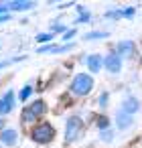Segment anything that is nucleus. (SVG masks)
<instances>
[{"label":"nucleus","instance_id":"1","mask_svg":"<svg viewBox=\"0 0 142 148\" xmlns=\"http://www.w3.org/2000/svg\"><path fill=\"white\" fill-rule=\"evenodd\" d=\"M91 87H93V79L87 73H77L75 79L71 81V91L75 95H87L91 91Z\"/></svg>","mask_w":142,"mask_h":148},{"label":"nucleus","instance_id":"2","mask_svg":"<svg viewBox=\"0 0 142 148\" xmlns=\"http://www.w3.org/2000/svg\"><path fill=\"white\" fill-rule=\"evenodd\" d=\"M47 112V106H45V101H41V99H37L35 103H31L29 108H25L23 110V122H27V124H31V122H37L43 114Z\"/></svg>","mask_w":142,"mask_h":148},{"label":"nucleus","instance_id":"3","mask_svg":"<svg viewBox=\"0 0 142 148\" xmlns=\"http://www.w3.org/2000/svg\"><path fill=\"white\" fill-rule=\"evenodd\" d=\"M53 136H55V130H53V126L51 124H39L35 130H33V140L35 142H39V144H49L51 140H53Z\"/></svg>","mask_w":142,"mask_h":148},{"label":"nucleus","instance_id":"4","mask_svg":"<svg viewBox=\"0 0 142 148\" xmlns=\"http://www.w3.org/2000/svg\"><path fill=\"white\" fill-rule=\"evenodd\" d=\"M81 126H83V124H81V118H79V116H71V118L67 120V128H65V142H67V144H71V142L77 138Z\"/></svg>","mask_w":142,"mask_h":148},{"label":"nucleus","instance_id":"5","mask_svg":"<svg viewBox=\"0 0 142 148\" xmlns=\"http://www.w3.org/2000/svg\"><path fill=\"white\" fill-rule=\"evenodd\" d=\"M104 67L110 71V73H118L122 69V59L116 55V53H110L106 59H104Z\"/></svg>","mask_w":142,"mask_h":148},{"label":"nucleus","instance_id":"6","mask_svg":"<svg viewBox=\"0 0 142 148\" xmlns=\"http://www.w3.org/2000/svg\"><path fill=\"white\" fill-rule=\"evenodd\" d=\"M122 112H126L128 116H134L138 110H140V101L134 97V95H128L124 101H122V108H120Z\"/></svg>","mask_w":142,"mask_h":148},{"label":"nucleus","instance_id":"7","mask_svg":"<svg viewBox=\"0 0 142 148\" xmlns=\"http://www.w3.org/2000/svg\"><path fill=\"white\" fill-rule=\"evenodd\" d=\"M16 140H19V132L14 128H6V130L0 132V142H2L4 146H14Z\"/></svg>","mask_w":142,"mask_h":148},{"label":"nucleus","instance_id":"8","mask_svg":"<svg viewBox=\"0 0 142 148\" xmlns=\"http://www.w3.org/2000/svg\"><path fill=\"white\" fill-rule=\"evenodd\" d=\"M116 126H118V130H128L132 126V116H128L126 112L118 110L116 112Z\"/></svg>","mask_w":142,"mask_h":148},{"label":"nucleus","instance_id":"9","mask_svg":"<svg viewBox=\"0 0 142 148\" xmlns=\"http://www.w3.org/2000/svg\"><path fill=\"white\" fill-rule=\"evenodd\" d=\"M85 63H87V69L91 71V73H95V71H99L102 69V65H104V59L99 57V55H87L85 57Z\"/></svg>","mask_w":142,"mask_h":148},{"label":"nucleus","instance_id":"10","mask_svg":"<svg viewBox=\"0 0 142 148\" xmlns=\"http://www.w3.org/2000/svg\"><path fill=\"white\" fill-rule=\"evenodd\" d=\"M132 51H134V43H132V41H124V43H120V45H118V49H116V55L122 59V57H128Z\"/></svg>","mask_w":142,"mask_h":148},{"label":"nucleus","instance_id":"11","mask_svg":"<svg viewBox=\"0 0 142 148\" xmlns=\"http://www.w3.org/2000/svg\"><path fill=\"white\" fill-rule=\"evenodd\" d=\"M31 6H33V2H10L8 4V8H14V10H27Z\"/></svg>","mask_w":142,"mask_h":148},{"label":"nucleus","instance_id":"12","mask_svg":"<svg viewBox=\"0 0 142 148\" xmlns=\"http://www.w3.org/2000/svg\"><path fill=\"white\" fill-rule=\"evenodd\" d=\"M31 93H33V87H31V85H25V87L21 89V93H19V97H21V101H27Z\"/></svg>","mask_w":142,"mask_h":148},{"label":"nucleus","instance_id":"13","mask_svg":"<svg viewBox=\"0 0 142 148\" xmlns=\"http://www.w3.org/2000/svg\"><path fill=\"white\" fill-rule=\"evenodd\" d=\"M2 99H4V103L12 110V106H14V95H12V91H6V95H4Z\"/></svg>","mask_w":142,"mask_h":148},{"label":"nucleus","instance_id":"14","mask_svg":"<svg viewBox=\"0 0 142 148\" xmlns=\"http://www.w3.org/2000/svg\"><path fill=\"white\" fill-rule=\"evenodd\" d=\"M104 37H108V33H89V35H85L87 41H91V39H104Z\"/></svg>","mask_w":142,"mask_h":148},{"label":"nucleus","instance_id":"15","mask_svg":"<svg viewBox=\"0 0 142 148\" xmlns=\"http://www.w3.org/2000/svg\"><path fill=\"white\" fill-rule=\"evenodd\" d=\"M97 126H99V130H102V132H104V130H108V126H110L108 118H99V120H97Z\"/></svg>","mask_w":142,"mask_h":148},{"label":"nucleus","instance_id":"16","mask_svg":"<svg viewBox=\"0 0 142 148\" xmlns=\"http://www.w3.org/2000/svg\"><path fill=\"white\" fill-rule=\"evenodd\" d=\"M112 138H114V134H112L110 130H104V132H102V140H104V142H112Z\"/></svg>","mask_w":142,"mask_h":148},{"label":"nucleus","instance_id":"17","mask_svg":"<svg viewBox=\"0 0 142 148\" xmlns=\"http://www.w3.org/2000/svg\"><path fill=\"white\" fill-rule=\"evenodd\" d=\"M10 112V108L4 103V99H0V114H8Z\"/></svg>","mask_w":142,"mask_h":148},{"label":"nucleus","instance_id":"18","mask_svg":"<svg viewBox=\"0 0 142 148\" xmlns=\"http://www.w3.org/2000/svg\"><path fill=\"white\" fill-rule=\"evenodd\" d=\"M99 106H102V108L108 106V93H102V95H99Z\"/></svg>","mask_w":142,"mask_h":148},{"label":"nucleus","instance_id":"19","mask_svg":"<svg viewBox=\"0 0 142 148\" xmlns=\"http://www.w3.org/2000/svg\"><path fill=\"white\" fill-rule=\"evenodd\" d=\"M75 33H77V31H75V29H71V31H67V33L63 35V39H65V41H67V39H71V37H75Z\"/></svg>","mask_w":142,"mask_h":148},{"label":"nucleus","instance_id":"20","mask_svg":"<svg viewBox=\"0 0 142 148\" xmlns=\"http://www.w3.org/2000/svg\"><path fill=\"white\" fill-rule=\"evenodd\" d=\"M51 37H53V35H39V37H37V41H39V43H43V41H49Z\"/></svg>","mask_w":142,"mask_h":148},{"label":"nucleus","instance_id":"21","mask_svg":"<svg viewBox=\"0 0 142 148\" xmlns=\"http://www.w3.org/2000/svg\"><path fill=\"white\" fill-rule=\"evenodd\" d=\"M55 31H57V33H63V31H65V27H63V25H57V27H55Z\"/></svg>","mask_w":142,"mask_h":148},{"label":"nucleus","instance_id":"22","mask_svg":"<svg viewBox=\"0 0 142 148\" xmlns=\"http://www.w3.org/2000/svg\"><path fill=\"white\" fill-rule=\"evenodd\" d=\"M6 8H8V4H2V6H0V14H2V12H6Z\"/></svg>","mask_w":142,"mask_h":148},{"label":"nucleus","instance_id":"23","mask_svg":"<svg viewBox=\"0 0 142 148\" xmlns=\"http://www.w3.org/2000/svg\"><path fill=\"white\" fill-rule=\"evenodd\" d=\"M8 18H10L8 14H4V16H0V23H2V21H8Z\"/></svg>","mask_w":142,"mask_h":148},{"label":"nucleus","instance_id":"24","mask_svg":"<svg viewBox=\"0 0 142 148\" xmlns=\"http://www.w3.org/2000/svg\"><path fill=\"white\" fill-rule=\"evenodd\" d=\"M4 65H6V63H0V67H4Z\"/></svg>","mask_w":142,"mask_h":148},{"label":"nucleus","instance_id":"25","mask_svg":"<svg viewBox=\"0 0 142 148\" xmlns=\"http://www.w3.org/2000/svg\"><path fill=\"white\" fill-rule=\"evenodd\" d=\"M0 128H2V120H0Z\"/></svg>","mask_w":142,"mask_h":148}]
</instances>
